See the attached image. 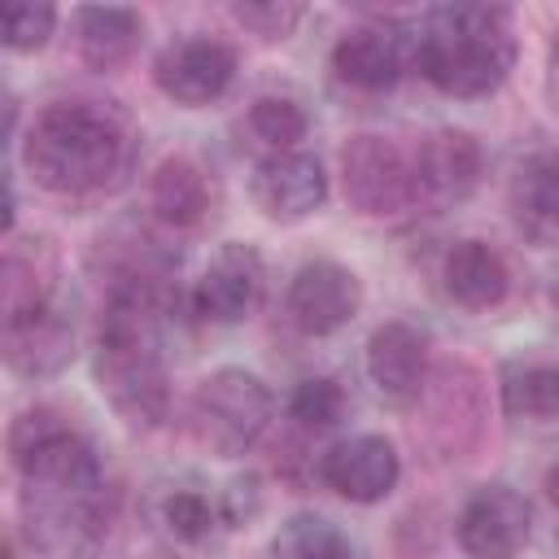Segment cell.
I'll list each match as a JSON object with an SVG mask.
<instances>
[{"label": "cell", "mask_w": 559, "mask_h": 559, "mask_svg": "<svg viewBox=\"0 0 559 559\" xmlns=\"http://www.w3.org/2000/svg\"><path fill=\"white\" fill-rule=\"evenodd\" d=\"M231 79H236V48L210 35L175 39L153 61V83L162 87V96L188 109L218 100L231 87Z\"/></svg>", "instance_id": "obj_8"}, {"label": "cell", "mask_w": 559, "mask_h": 559, "mask_svg": "<svg viewBox=\"0 0 559 559\" xmlns=\"http://www.w3.org/2000/svg\"><path fill=\"white\" fill-rule=\"evenodd\" d=\"M441 280H445V293L463 306V310H489L507 297L511 288V271L502 262V253L485 240H459L450 253H445V266H441Z\"/></svg>", "instance_id": "obj_19"}, {"label": "cell", "mask_w": 559, "mask_h": 559, "mask_svg": "<svg viewBox=\"0 0 559 559\" xmlns=\"http://www.w3.org/2000/svg\"><path fill=\"white\" fill-rule=\"evenodd\" d=\"M397 476H402V459H397L393 441L380 437V432L341 437L319 459V480L332 493H341L345 502H362V507L389 498Z\"/></svg>", "instance_id": "obj_11"}, {"label": "cell", "mask_w": 559, "mask_h": 559, "mask_svg": "<svg viewBox=\"0 0 559 559\" xmlns=\"http://www.w3.org/2000/svg\"><path fill=\"white\" fill-rule=\"evenodd\" d=\"M157 520L175 542H205L214 533V524L223 520V511L197 489H170L157 507Z\"/></svg>", "instance_id": "obj_25"}, {"label": "cell", "mask_w": 559, "mask_h": 559, "mask_svg": "<svg viewBox=\"0 0 559 559\" xmlns=\"http://www.w3.org/2000/svg\"><path fill=\"white\" fill-rule=\"evenodd\" d=\"M341 188L345 201L371 218L406 214L411 205H419L415 162L389 135H354L341 148Z\"/></svg>", "instance_id": "obj_6"}, {"label": "cell", "mask_w": 559, "mask_h": 559, "mask_svg": "<svg viewBox=\"0 0 559 559\" xmlns=\"http://www.w3.org/2000/svg\"><path fill=\"white\" fill-rule=\"evenodd\" d=\"M301 4H288V0H249V4H231V17L245 26V31H253V35H262V39H284V35H293V26L301 22Z\"/></svg>", "instance_id": "obj_28"}, {"label": "cell", "mask_w": 559, "mask_h": 559, "mask_svg": "<svg viewBox=\"0 0 559 559\" xmlns=\"http://www.w3.org/2000/svg\"><path fill=\"white\" fill-rule=\"evenodd\" d=\"M341 411H345V393H341V384L336 380H328V376H310V380H301L297 389H293V397H288V415L301 424V428H332L336 419H341Z\"/></svg>", "instance_id": "obj_26"}, {"label": "cell", "mask_w": 559, "mask_h": 559, "mask_svg": "<svg viewBox=\"0 0 559 559\" xmlns=\"http://www.w3.org/2000/svg\"><path fill=\"white\" fill-rule=\"evenodd\" d=\"M367 380L380 402L415 406L428 389V336L411 323H380L367 341Z\"/></svg>", "instance_id": "obj_13"}, {"label": "cell", "mask_w": 559, "mask_h": 559, "mask_svg": "<svg viewBox=\"0 0 559 559\" xmlns=\"http://www.w3.org/2000/svg\"><path fill=\"white\" fill-rule=\"evenodd\" d=\"M144 22L127 4H87L74 13V48L92 70H118L135 57Z\"/></svg>", "instance_id": "obj_18"}, {"label": "cell", "mask_w": 559, "mask_h": 559, "mask_svg": "<svg viewBox=\"0 0 559 559\" xmlns=\"http://www.w3.org/2000/svg\"><path fill=\"white\" fill-rule=\"evenodd\" d=\"M9 454L22 476V515L31 542L52 555L87 550L109 524V480L96 445L52 411H26L9 428Z\"/></svg>", "instance_id": "obj_1"}, {"label": "cell", "mask_w": 559, "mask_h": 559, "mask_svg": "<svg viewBox=\"0 0 559 559\" xmlns=\"http://www.w3.org/2000/svg\"><path fill=\"white\" fill-rule=\"evenodd\" d=\"M262 280H266V271H262L258 249L231 240V245H223V249L205 262L197 288H192V310H197L205 323H240V319H249V310L258 306Z\"/></svg>", "instance_id": "obj_14"}, {"label": "cell", "mask_w": 559, "mask_h": 559, "mask_svg": "<svg viewBox=\"0 0 559 559\" xmlns=\"http://www.w3.org/2000/svg\"><path fill=\"white\" fill-rule=\"evenodd\" d=\"M362 306V284L349 266L341 262H328V258H314L306 262L293 284H288V297H284V310L293 319L297 332L306 336H332L336 328H345Z\"/></svg>", "instance_id": "obj_10"}, {"label": "cell", "mask_w": 559, "mask_h": 559, "mask_svg": "<svg viewBox=\"0 0 559 559\" xmlns=\"http://www.w3.org/2000/svg\"><path fill=\"white\" fill-rule=\"evenodd\" d=\"M528 498L511 485H480L459 511V546L467 559H515L528 542Z\"/></svg>", "instance_id": "obj_9"}, {"label": "cell", "mask_w": 559, "mask_h": 559, "mask_svg": "<svg viewBox=\"0 0 559 559\" xmlns=\"http://www.w3.org/2000/svg\"><path fill=\"white\" fill-rule=\"evenodd\" d=\"M275 559H349V542L323 515H293L275 537Z\"/></svg>", "instance_id": "obj_23"}, {"label": "cell", "mask_w": 559, "mask_h": 559, "mask_svg": "<svg viewBox=\"0 0 559 559\" xmlns=\"http://www.w3.org/2000/svg\"><path fill=\"white\" fill-rule=\"evenodd\" d=\"M555 559H559V537H555Z\"/></svg>", "instance_id": "obj_32"}, {"label": "cell", "mask_w": 559, "mask_h": 559, "mask_svg": "<svg viewBox=\"0 0 559 559\" xmlns=\"http://www.w3.org/2000/svg\"><path fill=\"white\" fill-rule=\"evenodd\" d=\"M166 293L162 275L140 266H118L109 275V293L96 323L92 371L105 402L131 428H157L170 411V376H166Z\"/></svg>", "instance_id": "obj_2"}, {"label": "cell", "mask_w": 559, "mask_h": 559, "mask_svg": "<svg viewBox=\"0 0 559 559\" xmlns=\"http://www.w3.org/2000/svg\"><path fill=\"white\" fill-rule=\"evenodd\" d=\"M550 301H555V306H559V284H555V288H550Z\"/></svg>", "instance_id": "obj_31"}, {"label": "cell", "mask_w": 559, "mask_h": 559, "mask_svg": "<svg viewBox=\"0 0 559 559\" xmlns=\"http://www.w3.org/2000/svg\"><path fill=\"white\" fill-rule=\"evenodd\" d=\"M411 57L437 92L476 100L507 83L515 66V22L498 4H437L419 22Z\"/></svg>", "instance_id": "obj_4"}, {"label": "cell", "mask_w": 559, "mask_h": 559, "mask_svg": "<svg viewBox=\"0 0 559 559\" xmlns=\"http://www.w3.org/2000/svg\"><path fill=\"white\" fill-rule=\"evenodd\" d=\"M0 314H4V332L74 314V301L61 288V266L48 240L9 236L4 266H0Z\"/></svg>", "instance_id": "obj_7"}, {"label": "cell", "mask_w": 559, "mask_h": 559, "mask_svg": "<svg viewBox=\"0 0 559 559\" xmlns=\"http://www.w3.org/2000/svg\"><path fill=\"white\" fill-rule=\"evenodd\" d=\"M511 210L533 240H559V153H537L515 166Z\"/></svg>", "instance_id": "obj_20"}, {"label": "cell", "mask_w": 559, "mask_h": 559, "mask_svg": "<svg viewBox=\"0 0 559 559\" xmlns=\"http://www.w3.org/2000/svg\"><path fill=\"white\" fill-rule=\"evenodd\" d=\"M249 192L266 218L297 223L328 201V175H323V162L314 153H301V148L266 153L253 166Z\"/></svg>", "instance_id": "obj_12"}, {"label": "cell", "mask_w": 559, "mask_h": 559, "mask_svg": "<svg viewBox=\"0 0 559 559\" xmlns=\"http://www.w3.org/2000/svg\"><path fill=\"white\" fill-rule=\"evenodd\" d=\"M498 393L511 419H555L559 415V362H542V358L507 362L498 376Z\"/></svg>", "instance_id": "obj_22"}, {"label": "cell", "mask_w": 559, "mask_h": 559, "mask_svg": "<svg viewBox=\"0 0 559 559\" xmlns=\"http://www.w3.org/2000/svg\"><path fill=\"white\" fill-rule=\"evenodd\" d=\"M332 70L358 92H389L406 70V35L393 22L349 26L332 48Z\"/></svg>", "instance_id": "obj_16"}, {"label": "cell", "mask_w": 559, "mask_h": 559, "mask_svg": "<svg viewBox=\"0 0 559 559\" xmlns=\"http://www.w3.org/2000/svg\"><path fill=\"white\" fill-rule=\"evenodd\" d=\"M424 397L432 402L428 428H432L437 450L463 459L472 450V441L480 437V415H485L480 411V376L472 367H463V362H445V367H437L428 376Z\"/></svg>", "instance_id": "obj_17"}, {"label": "cell", "mask_w": 559, "mask_h": 559, "mask_svg": "<svg viewBox=\"0 0 559 559\" xmlns=\"http://www.w3.org/2000/svg\"><path fill=\"white\" fill-rule=\"evenodd\" d=\"M546 100H550V109L559 114V31H555L550 57H546Z\"/></svg>", "instance_id": "obj_29"}, {"label": "cell", "mask_w": 559, "mask_h": 559, "mask_svg": "<svg viewBox=\"0 0 559 559\" xmlns=\"http://www.w3.org/2000/svg\"><path fill=\"white\" fill-rule=\"evenodd\" d=\"M306 127H310L306 109L297 100H288V96H258L253 109H249V131L271 153H288L306 135Z\"/></svg>", "instance_id": "obj_24"}, {"label": "cell", "mask_w": 559, "mask_h": 559, "mask_svg": "<svg viewBox=\"0 0 559 559\" xmlns=\"http://www.w3.org/2000/svg\"><path fill=\"white\" fill-rule=\"evenodd\" d=\"M148 205L166 227H197L210 210V179L192 157H166L153 170Z\"/></svg>", "instance_id": "obj_21"}, {"label": "cell", "mask_w": 559, "mask_h": 559, "mask_svg": "<svg viewBox=\"0 0 559 559\" xmlns=\"http://www.w3.org/2000/svg\"><path fill=\"white\" fill-rule=\"evenodd\" d=\"M22 162L44 192L96 197L127 183L135 162L131 122L100 100H52L35 114Z\"/></svg>", "instance_id": "obj_3"}, {"label": "cell", "mask_w": 559, "mask_h": 559, "mask_svg": "<svg viewBox=\"0 0 559 559\" xmlns=\"http://www.w3.org/2000/svg\"><path fill=\"white\" fill-rule=\"evenodd\" d=\"M271 415H275L271 389L245 367H223L192 389L188 432L197 437L201 450L218 459H236L258 445V437L271 428Z\"/></svg>", "instance_id": "obj_5"}, {"label": "cell", "mask_w": 559, "mask_h": 559, "mask_svg": "<svg viewBox=\"0 0 559 559\" xmlns=\"http://www.w3.org/2000/svg\"><path fill=\"white\" fill-rule=\"evenodd\" d=\"M411 162H415L419 201H428V205L467 201L472 188L480 183V144L467 131H454V127L428 131L411 148Z\"/></svg>", "instance_id": "obj_15"}, {"label": "cell", "mask_w": 559, "mask_h": 559, "mask_svg": "<svg viewBox=\"0 0 559 559\" xmlns=\"http://www.w3.org/2000/svg\"><path fill=\"white\" fill-rule=\"evenodd\" d=\"M546 489H550V498H555V502H559V467H555V472H550V476H546Z\"/></svg>", "instance_id": "obj_30"}, {"label": "cell", "mask_w": 559, "mask_h": 559, "mask_svg": "<svg viewBox=\"0 0 559 559\" xmlns=\"http://www.w3.org/2000/svg\"><path fill=\"white\" fill-rule=\"evenodd\" d=\"M57 26V9L52 4H31V0H17V4H4V17H0V39L9 52H35L48 44Z\"/></svg>", "instance_id": "obj_27"}]
</instances>
